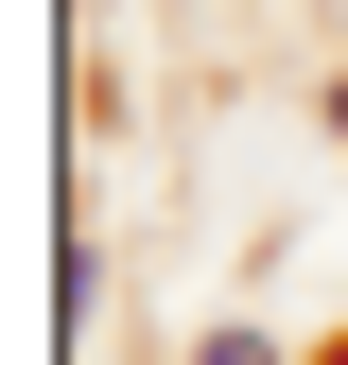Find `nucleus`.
I'll return each mask as SVG.
<instances>
[{
	"mask_svg": "<svg viewBox=\"0 0 348 365\" xmlns=\"http://www.w3.org/2000/svg\"><path fill=\"white\" fill-rule=\"evenodd\" d=\"M192 365H279V348H261V331H209V348H192Z\"/></svg>",
	"mask_w": 348,
	"mask_h": 365,
	"instance_id": "obj_1",
	"label": "nucleus"
},
{
	"mask_svg": "<svg viewBox=\"0 0 348 365\" xmlns=\"http://www.w3.org/2000/svg\"><path fill=\"white\" fill-rule=\"evenodd\" d=\"M331 140H348V70H331Z\"/></svg>",
	"mask_w": 348,
	"mask_h": 365,
	"instance_id": "obj_2",
	"label": "nucleus"
}]
</instances>
